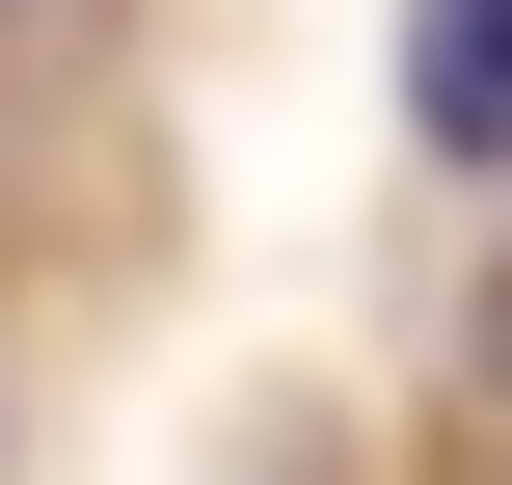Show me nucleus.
Instances as JSON below:
<instances>
[{"instance_id":"1","label":"nucleus","mask_w":512,"mask_h":485,"mask_svg":"<svg viewBox=\"0 0 512 485\" xmlns=\"http://www.w3.org/2000/svg\"><path fill=\"white\" fill-rule=\"evenodd\" d=\"M405 135L432 162H512V0H405Z\"/></svg>"}]
</instances>
